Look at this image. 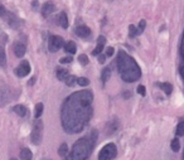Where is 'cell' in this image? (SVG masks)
<instances>
[{"label": "cell", "instance_id": "obj_1", "mask_svg": "<svg viewBox=\"0 0 184 160\" xmlns=\"http://www.w3.org/2000/svg\"><path fill=\"white\" fill-rule=\"evenodd\" d=\"M92 95L90 92H77L65 102L62 110L63 129L70 133H80L90 121L92 110Z\"/></svg>", "mask_w": 184, "mask_h": 160}, {"label": "cell", "instance_id": "obj_2", "mask_svg": "<svg viewBox=\"0 0 184 160\" xmlns=\"http://www.w3.org/2000/svg\"><path fill=\"white\" fill-rule=\"evenodd\" d=\"M117 67L119 72L125 82H135L136 80L140 78L141 71L138 66V63L124 51H120L117 54Z\"/></svg>", "mask_w": 184, "mask_h": 160}, {"label": "cell", "instance_id": "obj_3", "mask_svg": "<svg viewBox=\"0 0 184 160\" xmlns=\"http://www.w3.org/2000/svg\"><path fill=\"white\" fill-rule=\"evenodd\" d=\"M96 141V133H91L88 136L80 139L72 148V151L67 155L66 160H85L90 156L92 148Z\"/></svg>", "mask_w": 184, "mask_h": 160}, {"label": "cell", "instance_id": "obj_4", "mask_svg": "<svg viewBox=\"0 0 184 160\" xmlns=\"http://www.w3.org/2000/svg\"><path fill=\"white\" fill-rule=\"evenodd\" d=\"M32 143L34 145H39L42 143L43 138V122L41 119H36L33 124V130H32Z\"/></svg>", "mask_w": 184, "mask_h": 160}, {"label": "cell", "instance_id": "obj_5", "mask_svg": "<svg viewBox=\"0 0 184 160\" xmlns=\"http://www.w3.org/2000/svg\"><path fill=\"white\" fill-rule=\"evenodd\" d=\"M117 150H116V145L112 143H109L107 145H105L100 153H99V160H111L116 156Z\"/></svg>", "mask_w": 184, "mask_h": 160}, {"label": "cell", "instance_id": "obj_6", "mask_svg": "<svg viewBox=\"0 0 184 160\" xmlns=\"http://www.w3.org/2000/svg\"><path fill=\"white\" fill-rule=\"evenodd\" d=\"M63 44L65 43H63L62 37L52 36V37H49V41H48V49H49V52H57L63 47Z\"/></svg>", "mask_w": 184, "mask_h": 160}, {"label": "cell", "instance_id": "obj_7", "mask_svg": "<svg viewBox=\"0 0 184 160\" xmlns=\"http://www.w3.org/2000/svg\"><path fill=\"white\" fill-rule=\"evenodd\" d=\"M14 73H15V76H18L20 78L27 77L30 73V65H29V62L28 61H22L19 63V66L14 70Z\"/></svg>", "mask_w": 184, "mask_h": 160}, {"label": "cell", "instance_id": "obj_8", "mask_svg": "<svg viewBox=\"0 0 184 160\" xmlns=\"http://www.w3.org/2000/svg\"><path fill=\"white\" fill-rule=\"evenodd\" d=\"M75 33H76L78 37H81V38H88V37L91 36V29H90L87 25H80V27L76 28Z\"/></svg>", "mask_w": 184, "mask_h": 160}, {"label": "cell", "instance_id": "obj_9", "mask_svg": "<svg viewBox=\"0 0 184 160\" xmlns=\"http://www.w3.org/2000/svg\"><path fill=\"white\" fill-rule=\"evenodd\" d=\"M27 52V47L25 44H23L22 42H15L14 43V54L18 57V58H23L24 54Z\"/></svg>", "mask_w": 184, "mask_h": 160}, {"label": "cell", "instance_id": "obj_10", "mask_svg": "<svg viewBox=\"0 0 184 160\" xmlns=\"http://www.w3.org/2000/svg\"><path fill=\"white\" fill-rule=\"evenodd\" d=\"M4 18H7L8 24H9L13 29H18V28H19L20 22H19V19H18V17H15L13 13H7V15H5Z\"/></svg>", "mask_w": 184, "mask_h": 160}, {"label": "cell", "instance_id": "obj_11", "mask_svg": "<svg viewBox=\"0 0 184 160\" xmlns=\"http://www.w3.org/2000/svg\"><path fill=\"white\" fill-rule=\"evenodd\" d=\"M53 12H54V5H53L52 2H47V3L43 4V7H42V15H43L44 18L49 17Z\"/></svg>", "mask_w": 184, "mask_h": 160}, {"label": "cell", "instance_id": "obj_12", "mask_svg": "<svg viewBox=\"0 0 184 160\" xmlns=\"http://www.w3.org/2000/svg\"><path fill=\"white\" fill-rule=\"evenodd\" d=\"M9 100H10V92L7 87H3L0 90V104L4 106Z\"/></svg>", "mask_w": 184, "mask_h": 160}, {"label": "cell", "instance_id": "obj_13", "mask_svg": "<svg viewBox=\"0 0 184 160\" xmlns=\"http://www.w3.org/2000/svg\"><path fill=\"white\" fill-rule=\"evenodd\" d=\"M105 42H106V39L101 36V37H99V41H97V46H96V48L92 51V54L94 56H100V53L102 52V49L105 48Z\"/></svg>", "mask_w": 184, "mask_h": 160}, {"label": "cell", "instance_id": "obj_14", "mask_svg": "<svg viewBox=\"0 0 184 160\" xmlns=\"http://www.w3.org/2000/svg\"><path fill=\"white\" fill-rule=\"evenodd\" d=\"M58 24L62 27L63 29H67L68 28V18H67V14L65 12H62V13L58 15Z\"/></svg>", "mask_w": 184, "mask_h": 160}, {"label": "cell", "instance_id": "obj_15", "mask_svg": "<svg viewBox=\"0 0 184 160\" xmlns=\"http://www.w3.org/2000/svg\"><path fill=\"white\" fill-rule=\"evenodd\" d=\"M56 75H57V78L59 81H65L70 76V72H68V70H65V68H58Z\"/></svg>", "mask_w": 184, "mask_h": 160}, {"label": "cell", "instance_id": "obj_16", "mask_svg": "<svg viewBox=\"0 0 184 160\" xmlns=\"http://www.w3.org/2000/svg\"><path fill=\"white\" fill-rule=\"evenodd\" d=\"M20 159H22V160H32V159H33L32 151H30L28 148L22 149V151H20Z\"/></svg>", "mask_w": 184, "mask_h": 160}, {"label": "cell", "instance_id": "obj_17", "mask_svg": "<svg viewBox=\"0 0 184 160\" xmlns=\"http://www.w3.org/2000/svg\"><path fill=\"white\" fill-rule=\"evenodd\" d=\"M65 51H66L67 53H70V54H75V53H76V51H77L75 42H72V41L66 42V43H65Z\"/></svg>", "mask_w": 184, "mask_h": 160}, {"label": "cell", "instance_id": "obj_18", "mask_svg": "<svg viewBox=\"0 0 184 160\" xmlns=\"http://www.w3.org/2000/svg\"><path fill=\"white\" fill-rule=\"evenodd\" d=\"M0 67H7V53L3 46H0Z\"/></svg>", "mask_w": 184, "mask_h": 160}, {"label": "cell", "instance_id": "obj_19", "mask_svg": "<svg viewBox=\"0 0 184 160\" xmlns=\"http://www.w3.org/2000/svg\"><path fill=\"white\" fill-rule=\"evenodd\" d=\"M13 111H14L17 115H19L20 117H24V116L27 115V107H25L24 105H17V106H14Z\"/></svg>", "mask_w": 184, "mask_h": 160}, {"label": "cell", "instance_id": "obj_20", "mask_svg": "<svg viewBox=\"0 0 184 160\" xmlns=\"http://www.w3.org/2000/svg\"><path fill=\"white\" fill-rule=\"evenodd\" d=\"M141 34V30L139 29V27H135V25H130L129 27V37L130 38H134V37H138Z\"/></svg>", "mask_w": 184, "mask_h": 160}, {"label": "cell", "instance_id": "obj_21", "mask_svg": "<svg viewBox=\"0 0 184 160\" xmlns=\"http://www.w3.org/2000/svg\"><path fill=\"white\" fill-rule=\"evenodd\" d=\"M159 87H162V90L167 93V95H170L173 92V86L169 83V82H165V83H158Z\"/></svg>", "mask_w": 184, "mask_h": 160}, {"label": "cell", "instance_id": "obj_22", "mask_svg": "<svg viewBox=\"0 0 184 160\" xmlns=\"http://www.w3.org/2000/svg\"><path fill=\"white\" fill-rule=\"evenodd\" d=\"M58 154H59V156H62V158H65V159L67 158V155H68V148H67V144H66V143L59 146Z\"/></svg>", "mask_w": 184, "mask_h": 160}, {"label": "cell", "instance_id": "obj_23", "mask_svg": "<svg viewBox=\"0 0 184 160\" xmlns=\"http://www.w3.org/2000/svg\"><path fill=\"white\" fill-rule=\"evenodd\" d=\"M110 77H111V67H106V68L102 71V76H101L102 82H104V83L107 82Z\"/></svg>", "mask_w": 184, "mask_h": 160}, {"label": "cell", "instance_id": "obj_24", "mask_svg": "<svg viewBox=\"0 0 184 160\" xmlns=\"http://www.w3.org/2000/svg\"><path fill=\"white\" fill-rule=\"evenodd\" d=\"M42 114H43V104H37L36 105V112H34V117L36 119H39L41 116H42Z\"/></svg>", "mask_w": 184, "mask_h": 160}, {"label": "cell", "instance_id": "obj_25", "mask_svg": "<svg viewBox=\"0 0 184 160\" xmlns=\"http://www.w3.org/2000/svg\"><path fill=\"white\" fill-rule=\"evenodd\" d=\"M175 134H177L178 136L184 135V121H182V122H179V124H178L177 129H175Z\"/></svg>", "mask_w": 184, "mask_h": 160}, {"label": "cell", "instance_id": "obj_26", "mask_svg": "<svg viewBox=\"0 0 184 160\" xmlns=\"http://www.w3.org/2000/svg\"><path fill=\"white\" fill-rule=\"evenodd\" d=\"M65 82H66L67 86H75V83H77V77H75V76H68V77L65 80Z\"/></svg>", "mask_w": 184, "mask_h": 160}, {"label": "cell", "instance_id": "obj_27", "mask_svg": "<svg viewBox=\"0 0 184 160\" xmlns=\"http://www.w3.org/2000/svg\"><path fill=\"white\" fill-rule=\"evenodd\" d=\"M170 146H172V150H173V151H178V150L180 149V143H179V140H178V139H174V140L170 143Z\"/></svg>", "mask_w": 184, "mask_h": 160}, {"label": "cell", "instance_id": "obj_28", "mask_svg": "<svg viewBox=\"0 0 184 160\" xmlns=\"http://www.w3.org/2000/svg\"><path fill=\"white\" fill-rule=\"evenodd\" d=\"M77 83H78L81 87H86V86L90 85V81H88L87 78H85V77H80V78H77Z\"/></svg>", "mask_w": 184, "mask_h": 160}, {"label": "cell", "instance_id": "obj_29", "mask_svg": "<svg viewBox=\"0 0 184 160\" xmlns=\"http://www.w3.org/2000/svg\"><path fill=\"white\" fill-rule=\"evenodd\" d=\"M78 61H80V63H81L82 66L88 65V57H87L86 54H81V56L78 57Z\"/></svg>", "mask_w": 184, "mask_h": 160}, {"label": "cell", "instance_id": "obj_30", "mask_svg": "<svg viewBox=\"0 0 184 160\" xmlns=\"http://www.w3.org/2000/svg\"><path fill=\"white\" fill-rule=\"evenodd\" d=\"M72 61H73L72 57H63V58L59 59V63H62V65H68V63H71Z\"/></svg>", "mask_w": 184, "mask_h": 160}, {"label": "cell", "instance_id": "obj_31", "mask_svg": "<svg viewBox=\"0 0 184 160\" xmlns=\"http://www.w3.org/2000/svg\"><path fill=\"white\" fill-rule=\"evenodd\" d=\"M136 91H138V93H139V95H141V96H145V95H146V91H145V87H144L143 85H140V86H138V88H136Z\"/></svg>", "mask_w": 184, "mask_h": 160}, {"label": "cell", "instance_id": "obj_32", "mask_svg": "<svg viewBox=\"0 0 184 160\" xmlns=\"http://www.w3.org/2000/svg\"><path fill=\"white\" fill-rule=\"evenodd\" d=\"M7 13H8V12H7V9H5V8H4L2 4H0V17H2V18H4V17L7 15Z\"/></svg>", "mask_w": 184, "mask_h": 160}, {"label": "cell", "instance_id": "obj_33", "mask_svg": "<svg viewBox=\"0 0 184 160\" xmlns=\"http://www.w3.org/2000/svg\"><path fill=\"white\" fill-rule=\"evenodd\" d=\"M145 27H146V22H145V20H140V23H139V29L141 30V33L145 30Z\"/></svg>", "mask_w": 184, "mask_h": 160}, {"label": "cell", "instance_id": "obj_34", "mask_svg": "<svg viewBox=\"0 0 184 160\" xmlns=\"http://www.w3.org/2000/svg\"><path fill=\"white\" fill-rule=\"evenodd\" d=\"M112 54H114V48H112V47H109L107 51H106V54H105V56H106V57H111Z\"/></svg>", "mask_w": 184, "mask_h": 160}, {"label": "cell", "instance_id": "obj_35", "mask_svg": "<svg viewBox=\"0 0 184 160\" xmlns=\"http://www.w3.org/2000/svg\"><path fill=\"white\" fill-rule=\"evenodd\" d=\"M32 7H33V9H38V7H39L38 0H33V2H32Z\"/></svg>", "mask_w": 184, "mask_h": 160}, {"label": "cell", "instance_id": "obj_36", "mask_svg": "<svg viewBox=\"0 0 184 160\" xmlns=\"http://www.w3.org/2000/svg\"><path fill=\"white\" fill-rule=\"evenodd\" d=\"M122 96H124V97H125V99H130V96H131V93H130L129 91H126V92H124V93H122Z\"/></svg>", "mask_w": 184, "mask_h": 160}, {"label": "cell", "instance_id": "obj_37", "mask_svg": "<svg viewBox=\"0 0 184 160\" xmlns=\"http://www.w3.org/2000/svg\"><path fill=\"white\" fill-rule=\"evenodd\" d=\"M105 59H106V56H100L99 62H100V63H104V62H105Z\"/></svg>", "mask_w": 184, "mask_h": 160}, {"label": "cell", "instance_id": "obj_38", "mask_svg": "<svg viewBox=\"0 0 184 160\" xmlns=\"http://www.w3.org/2000/svg\"><path fill=\"white\" fill-rule=\"evenodd\" d=\"M34 82H36V77H32V80H30V81L28 82V85H29V86H32Z\"/></svg>", "mask_w": 184, "mask_h": 160}, {"label": "cell", "instance_id": "obj_39", "mask_svg": "<svg viewBox=\"0 0 184 160\" xmlns=\"http://www.w3.org/2000/svg\"><path fill=\"white\" fill-rule=\"evenodd\" d=\"M10 160H18V159H15V158H13V159H10Z\"/></svg>", "mask_w": 184, "mask_h": 160}, {"label": "cell", "instance_id": "obj_40", "mask_svg": "<svg viewBox=\"0 0 184 160\" xmlns=\"http://www.w3.org/2000/svg\"><path fill=\"white\" fill-rule=\"evenodd\" d=\"M106 2H114V0H106Z\"/></svg>", "mask_w": 184, "mask_h": 160}, {"label": "cell", "instance_id": "obj_41", "mask_svg": "<svg viewBox=\"0 0 184 160\" xmlns=\"http://www.w3.org/2000/svg\"><path fill=\"white\" fill-rule=\"evenodd\" d=\"M43 160H48V159H43Z\"/></svg>", "mask_w": 184, "mask_h": 160}]
</instances>
